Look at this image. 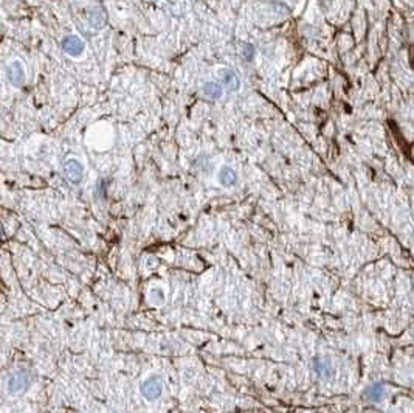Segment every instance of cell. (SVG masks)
I'll return each mask as SVG.
<instances>
[{
  "instance_id": "1",
  "label": "cell",
  "mask_w": 414,
  "mask_h": 413,
  "mask_svg": "<svg viewBox=\"0 0 414 413\" xmlns=\"http://www.w3.org/2000/svg\"><path fill=\"white\" fill-rule=\"evenodd\" d=\"M140 392L143 395V398L146 401H157L161 393H163V381L160 376L157 374H152V376H148L140 385Z\"/></svg>"
},
{
  "instance_id": "2",
  "label": "cell",
  "mask_w": 414,
  "mask_h": 413,
  "mask_svg": "<svg viewBox=\"0 0 414 413\" xmlns=\"http://www.w3.org/2000/svg\"><path fill=\"white\" fill-rule=\"evenodd\" d=\"M28 385H30V376L25 370L13 371L5 381V388L10 395H17V393L23 392Z\"/></svg>"
},
{
  "instance_id": "3",
  "label": "cell",
  "mask_w": 414,
  "mask_h": 413,
  "mask_svg": "<svg viewBox=\"0 0 414 413\" xmlns=\"http://www.w3.org/2000/svg\"><path fill=\"white\" fill-rule=\"evenodd\" d=\"M61 47H62V50L67 55H70L73 58L81 56L84 53V48H86L84 41L79 36H76V34H67V36H64V39L61 41Z\"/></svg>"
},
{
  "instance_id": "4",
  "label": "cell",
  "mask_w": 414,
  "mask_h": 413,
  "mask_svg": "<svg viewBox=\"0 0 414 413\" xmlns=\"http://www.w3.org/2000/svg\"><path fill=\"white\" fill-rule=\"evenodd\" d=\"M64 173L71 183H79L84 177V166L79 160L70 159L64 163Z\"/></svg>"
},
{
  "instance_id": "5",
  "label": "cell",
  "mask_w": 414,
  "mask_h": 413,
  "mask_svg": "<svg viewBox=\"0 0 414 413\" xmlns=\"http://www.w3.org/2000/svg\"><path fill=\"white\" fill-rule=\"evenodd\" d=\"M8 78H10L11 84H14V86H22L23 84V81H25V78H27V73H25V68H23L20 61H13L10 64Z\"/></svg>"
},
{
  "instance_id": "6",
  "label": "cell",
  "mask_w": 414,
  "mask_h": 413,
  "mask_svg": "<svg viewBox=\"0 0 414 413\" xmlns=\"http://www.w3.org/2000/svg\"><path fill=\"white\" fill-rule=\"evenodd\" d=\"M217 182L222 186H233L237 182V174L231 166H222L217 173Z\"/></svg>"
},
{
  "instance_id": "7",
  "label": "cell",
  "mask_w": 414,
  "mask_h": 413,
  "mask_svg": "<svg viewBox=\"0 0 414 413\" xmlns=\"http://www.w3.org/2000/svg\"><path fill=\"white\" fill-rule=\"evenodd\" d=\"M221 80H222V84L230 92H236V90L240 89V80H239V77L236 75V71H233L230 68H224L221 71Z\"/></svg>"
},
{
  "instance_id": "8",
  "label": "cell",
  "mask_w": 414,
  "mask_h": 413,
  "mask_svg": "<svg viewBox=\"0 0 414 413\" xmlns=\"http://www.w3.org/2000/svg\"><path fill=\"white\" fill-rule=\"evenodd\" d=\"M106 22H107V16L104 13V10H100V8H96L90 13V23H92V27L96 28V30H100L106 25Z\"/></svg>"
},
{
  "instance_id": "9",
  "label": "cell",
  "mask_w": 414,
  "mask_h": 413,
  "mask_svg": "<svg viewBox=\"0 0 414 413\" xmlns=\"http://www.w3.org/2000/svg\"><path fill=\"white\" fill-rule=\"evenodd\" d=\"M385 395V388L382 384H374L371 387L366 388V392H364V396H366L371 402H377L383 398Z\"/></svg>"
},
{
  "instance_id": "10",
  "label": "cell",
  "mask_w": 414,
  "mask_h": 413,
  "mask_svg": "<svg viewBox=\"0 0 414 413\" xmlns=\"http://www.w3.org/2000/svg\"><path fill=\"white\" fill-rule=\"evenodd\" d=\"M202 90H203V93L206 96H210V98H221L222 93H224L222 86L217 84V83H205Z\"/></svg>"
},
{
  "instance_id": "11",
  "label": "cell",
  "mask_w": 414,
  "mask_h": 413,
  "mask_svg": "<svg viewBox=\"0 0 414 413\" xmlns=\"http://www.w3.org/2000/svg\"><path fill=\"white\" fill-rule=\"evenodd\" d=\"M148 298L154 306H160L164 303V290L161 287H152L148 294Z\"/></svg>"
},
{
  "instance_id": "12",
  "label": "cell",
  "mask_w": 414,
  "mask_h": 413,
  "mask_svg": "<svg viewBox=\"0 0 414 413\" xmlns=\"http://www.w3.org/2000/svg\"><path fill=\"white\" fill-rule=\"evenodd\" d=\"M243 56H245V59H247V61L253 58V47H252V45L245 47V50H243Z\"/></svg>"
}]
</instances>
